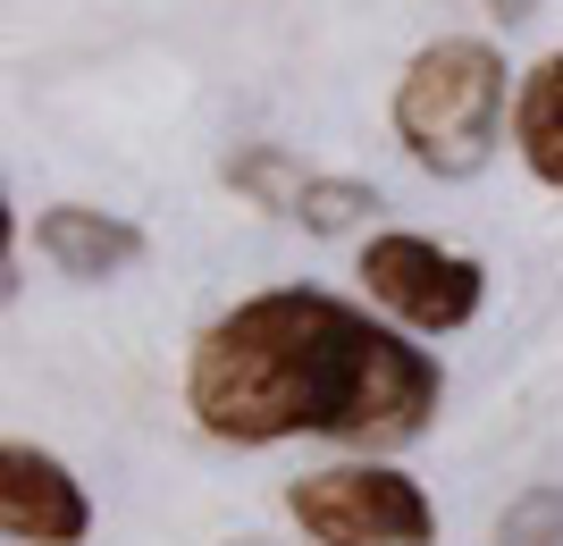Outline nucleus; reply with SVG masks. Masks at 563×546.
Segmentation results:
<instances>
[{
	"label": "nucleus",
	"mask_w": 563,
	"mask_h": 546,
	"mask_svg": "<svg viewBox=\"0 0 563 546\" xmlns=\"http://www.w3.org/2000/svg\"><path fill=\"white\" fill-rule=\"evenodd\" d=\"M446 379L421 345L378 328L336 294H253L202 328L186 370V404L211 437L278 446V437H345V446H404L438 412Z\"/></svg>",
	"instance_id": "f257e3e1"
},
{
	"label": "nucleus",
	"mask_w": 563,
	"mask_h": 546,
	"mask_svg": "<svg viewBox=\"0 0 563 546\" xmlns=\"http://www.w3.org/2000/svg\"><path fill=\"white\" fill-rule=\"evenodd\" d=\"M396 135L429 177H479L505 135V59L471 34L429 43L396 85Z\"/></svg>",
	"instance_id": "f03ea898"
},
{
	"label": "nucleus",
	"mask_w": 563,
	"mask_h": 546,
	"mask_svg": "<svg viewBox=\"0 0 563 546\" xmlns=\"http://www.w3.org/2000/svg\"><path fill=\"white\" fill-rule=\"evenodd\" d=\"M286 513L311 546H429L438 538V504L421 479L387 471V463H336L286 488Z\"/></svg>",
	"instance_id": "7ed1b4c3"
},
{
	"label": "nucleus",
	"mask_w": 563,
	"mask_h": 546,
	"mask_svg": "<svg viewBox=\"0 0 563 546\" xmlns=\"http://www.w3.org/2000/svg\"><path fill=\"white\" fill-rule=\"evenodd\" d=\"M362 278H371V294L396 311L404 328H429V336L463 328L471 311H479V294H488V269L471 261V253L429 244V236H371Z\"/></svg>",
	"instance_id": "20e7f679"
},
{
	"label": "nucleus",
	"mask_w": 563,
	"mask_h": 546,
	"mask_svg": "<svg viewBox=\"0 0 563 546\" xmlns=\"http://www.w3.org/2000/svg\"><path fill=\"white\" fill-rule=\"evenodd\" d=\"M0 530L18 546H85L93 504H85V488L68 479L59 454L0 446Z\"/></svg>",
	"instance_id": "39448f33"
},
{
	"label": "nucleus",
	"mask_w": 563,
	"mask_h": 546,
	"mask_svg": "<svg viewBox=\"0 0 563 546\" xmlns=\"http://www.w3.org/2000/svg\"><path fill=\"white\" fill-rule=\"evenodd\" d=\"M34 244H43V261L59 278H85V286L143 261V227H126L118 211H85V202H51L34 219Z\"/></svg>",
	"instance_id": "423d86ee"
},
{
	"label": "nucleus",
	"mask_w": 563,
	"mask_h": 546,
	"mask_svg": "<svg viewBox=\"0 0 563 546\" xmlns=\"http://www.w3.org/2000/svg\"><path fill=\"white\" fill-rule=\"evenodd\" d=\"M514 143L539 186H563V51H547L514 93Z\"/></svg>",
	"instance_id": "0eeeda50"
},
{
	"label": "nucleus",
	"mask_w": 563,
	"mask_h": 546,
	"mask_svg": "<svg viewBox=\"0 0 563 546\" xmlns=\"http://www.w3.org/2000/svg\"><path fill=\"white\" fill-rule=\"evenodd\" d=\"M228 186L244 193V202H261V211H303V193H311V168L295 160V152H278V143H253V152H235L228 160Z\"/></svg>",
	"instance_id": "6e6552de"
},
{
	"label": "nucleus",
	"mask_w": 563,
	"mask_h": 546,
	"mask_svg": "<svg viewBox=\"0 0 563 546\" xmlns=\"http://www.w3.org/2000/svg\"><path fill=\"white\" fill-rule=\"evenodd\" d=\"M362 211H378V193H371V186H345V177H311V193H303V211H295V219H303L311 236H345Z\"/></svg>",
	"instance_id": "1a4fd4ad"
},
{
	"label": "nucleus",
	"mask_w": 563,
	"mask_h": 546,
	"mask_svg": "<svg viewBox=\"0 0 563 546\" xmlns=\"http://www.w3.org/2000/svg\"><path fill=\"white\" fill-rule=\"evenodd\" d=\"M496 18H530V9H539V0H488Z\"/></svg>",
	"instance_id": "9d476101"
},
{
	"label": "nucleus",
	"mask_w": 563,
	"mask_h": 546,
	"mask_svg": "<svg viewBox=\"0 0 563 546\" xmlns=\"http://www.w3.org/2000/svg\"><path fill=\"white\" fill-rule=\"evenodd\" d=\"M235 546H261V538H235Z\"/></svg>",
	"instance_id": "9b49d317"
}]
</instances>
